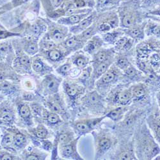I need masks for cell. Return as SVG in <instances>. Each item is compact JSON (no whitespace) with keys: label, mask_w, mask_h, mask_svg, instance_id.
<instances>
[{"label":"cell","mask_w":160,"mask_h":160,"mask_svg":"<svg viewBox=\"0 0 160 160\" xmlns=\"http://www.w3.org/2000/svg\"><path fill=\"white\" fill-rule=\"evenodd\" d=\"M103 40L99 36L94 35L85 42L83 46V51L89 55H94L103 44Z\"/></svg>","instance_id":"cell-16"},{"label":"cell","mask_w":160,"mask_h":160,"mask_svg":"<svg viewBox=\"0 0 160 160\" xmlns=\"http://www.w3.org/2000/svg\"><path fill=\"white\" fill-rule=\"evenodd\" d=\"M32 69L37 74L44 76L49 74L52 70L49 66L47 65L39 57H35L32 60Z\"/></svg>","instance_id":"cell-20"},{"label":"cell","mask_w":160,"mask_h":160,"mask_svg":"<svg viewBox=\"0 0 160 160\" xmlns=\"http://www.w3.org/2000/svg\"><path fill=\"white\" fill-rule=\"evenodd\" d=\"M96 17V13L93 12L92 14L84 18L83 20H82L77 24L71 26L70 27L71 32L74 34H79L80 33H82L83 31L85 30L87 28L89 27L90 26L92 25Z\"/></svg>","instance_id":"cell-17"},{"label":"cell","mask_w":160,"mask_h":160,"mask_svg":"<svg viewBox=\"0 0 160 160\" xmlns=\"http://www.w3.org/2000/svg\"><path fill=\"white\" fill-rule=\"evenodd\" d=\"M94 138L96 145L95 159H100L112 148L113 139L109 133L102 132L96 133Z\"/></svg>","instance_id":"cell-3"},{"label":"cell","mask_w":160,"mask_h":160,"mask_svg":"<svg viewBox=\"0 0 160 160\" xmlns=\"http://www.w3.org/2000/svg\"><path fill=\"white\" fill-rule=\"evenodd\" d=\"M132 96V101H140L145 98L148 93L147 87L142 83H138L131 87Z\"/></svg>","instance_id":"cell-30"},{"label":"cell","mask_w":160,"mask_h":160,"mask_svg":"<svg viewBox=\"0 0 160 160\" xmlns=\"http://www.w3.org/2000/svg\"><path fill=\"white\" fill-rule=\"evenodd\" d=\"M90 12L84 13V14H74L65 18H61L58 19V23L63 26H74L79 23L84 18H87Z\"/></svg>","instance_id":"cell-26"},{"label":"cell","mask_w":160,"mask_h":160,"mask_svg":"<svg viewBox=\"0 0 160 160\" xmlns=\"http://www.w3.org/2000/svg\"><path fill=\"white\" fill-rule=\"evenodd\" d=\"M7 129L12 132L14 136V147L15 149L17 151H22L28 143V137L16 128L12 126Z\"/></svg>","instance_id":"cell-12"},{"label":"cell","mask_w":160,"mask_h":160,"mask_svg":"<svg viewBox=\"0 0 160 160\" xmlns=\"http://www.w3.org/2000/svg\"><path fill=\"white\" fill-rule=\"evenodd\" d=\"M17 110L22 121L28 127H33L34 125L33 116L29 103L23 101H19L16 104Z\"/></svg>","instance_id":"cell-11"},{"label":"cell","mask_w":160,"mask_h":160,"mask_svg":"<svg viewBox=\"0 0 160 160\" xmlns=\"http://www.w3.org/2000/svg\"><path fill=\"white\" fill-rule=\"evenodd\" d=\"M48 156V154L45 152H43L38 150V149L33 148L32 147H29L28 148H25L22 152L21 158V159H46Z\"/></svg>","instance_id":"cell-19"},{"label":"cell","mask_w":160,"mask_h":160,"mask_svg":"<svg viewBox=\"0 0 160 160\" xmlns=\"http://www.w3.org/2000/svg\"><path fill=\"white\" fill-rule=\"evenodd\" d=\"M82 102L86 107L90 109L104 108L102 96L96 90L89 92L82 97Z\"/></svg>","instance_id":"cell-9"},{"label":"cell","mask_w":160,"mask_h":160,"mask_svg":"<svg viewBox=\"0 0 160 160\" xmlns=\"http://www.w3.org/2000/svg\"><path fill=\"white\" fill-rule=\"evenodd\" d=\"M29 105L30 106L33 117H35L37 119H42L43 111L44 109V106L41 104L35 101L30 102Z\"/></svg>","instance_id":"cell-39"},{"label":"cell","mask_w":160,"mask_h":160,"mask_svg":"<svg viewBox=\"0 0 160 160\" xmlns=\"http://www.w3.org/2000/svg\"><path fill=\"white\" fill-rule=\"evenodd\" d=\"M146 33L148 35H155L159 37V25L155 23H150L146 26Z\"/></svg>","instance_id":"cell-45"},{"label":"cell","mask_w":160,"mask_h":160,"mask_svg":"<svg viewBox=\"0 0 160 160\" xmlns=\"http://www.w3.org/2000/svg\"><path fill=\"white\" fill-rule=\"evenodd\" d=\"M112 27L110 25V24L108 22H103L102 23H101V24H99L98 26V31L102 32V33H106L112 30Z\"/></svg>","instance_id":"cell-50"},{"label":"cell","mask_w":160,"mask_h":160,"mask_svg":"<svg viewBox=\"0 0 160 160\" xmlns=\"http://www.w3.org/2000/svg\"><path fill=\"white\" fill-rule=\"evenodd\" d=\"M48 59L52 62H59L63 60L65 57L63 52L56 48L46 51Z\"/></svg>","instance_id":"cell-35"},{"label":"cell","mask_w":160,"mask_h":160,"mask_svg":"<svg viewBox=\"0 0 160 160\" xmlns=\"http://www.w3.org/2000/svg\"><path fill=\"white\" fill-rule=\"evenodd\" d=\"M5 80L16 82L18 80V77H16L10 71L5 69V68L0 67V82H4Z\"/></svg>","instance_id":"cell-43"},{"label":"cell","mask_w":160,"mask_h":160,"mask_svg":"<svg viewBox=\"0 0 160 160\" xmlns=\"http://www.w3.org/2000/svg\"><path fill=\"white\" fill-rule=\"evenodd\" d=\"M112 65V61L111 60H108L106 62H102L97 65L93 66L92 70V80L93 81H95L96 79H98L106 71H107L109 68L110 66Z\"/></svg>","instance_id":"cell-29"},{"label":"cell","mask_w":160,"mask_h":160,"mask_svg":"<svg viewBox=\"0 0 160 160\" xmlns=\"http://www.w3.org/2000/svg\"><path fill=\"white\" fill-rule=\"evenodd\" d=\"M144 25L132 26L125 30V33L132 39H142L144 38Z\"/></svg>","instance_id":"cell-32"},{"label":"cell","mask_w":160,"mask_h":160,"mask_svg":"<svg viewBox=\"0 0 160 160\" xmlns=\"http://www.w3.org/2000/svg\"><path fill=\"white\" fill-rule=\"evenodd\" d=\"M32 60L27 54L18 55L14 61V67L18 69H23L27 72L32 71Z\"/></svg>","instance_id":"cell-22"},{"label":"cell","mask_w":160,"mask_h":160,"mask_svg":"<svg viewBox=\"0 0 160 160\" xmlns=\"http://www.w3.org/2000/svg\"><path fill=\"white\" fill-rule=\"evenodd\" d=\"M43 122L50 127H56L63 124L62 117L57 113L52 112L44 108L42 117Z\"/></svg>","instance_id":"cell-15"},{"label":"cell","mask_w":160,"mask_h":160,"mask_svg":"<svg viewBox=\"0 0 160 160\" xmlns=\"http://www.w3.org/2000/svg\"><path fill=\"white\" fill-rule=\"evenodd\" d=\"M118 71L115 68H110L98 79L96 82V87L99 90L105 88L115 83L118 79Z\"/></svg>","instance_id":"cell-10"},{"label":"cell","mask_w":160,"mask_h":160,"mask_svg":"<svg viewBox=\"0 0 160 160\" xmlns=\"http://www.w3.org/2000/svg\"><path fill=\"white\" fill-rule=\"evenodd\" d=\"M111 51L109 49H99L93 55L92 63L93 66L97 65L102 62H106L110 59Z\"/></svg>","instance_id":"cell-31"},{"label":"cell","mask_w":160,"mask_h":160,"mask_svg":"<svg viewBox=\"0 0 160 160\" xmlns=\"http://www.w3.org/2000/svg\"><path fill=\"white\" fill-rule=\"evenodd\" d=\"M115 48L118 51H128L133 45L132 38L126 36L121 37L117 39V41L115 42Z\"/></svg>","instance_id":"cell-34"},{"label":"cell","mask_w":160,"mask_h":160,"mask_svg":"<svg viewBox=\"0 0 160 160\" xmlns=\"http://www.w3.org/2000/svg\"><path fill=\"white\" fill-rule=\"evenodd\" d=\"M79 137L76 138L70 143L58 147V152L62 158L68 159L82 160L83 158L80 156L77 150V144Z\"/></svg>","instance_id":"cell-8"},{"label":"cell","mask_w":160,"mask_h":160,"mask_svg":"<svg viewBox=\"0 0 160 160\" xmlns=\"http://www.w3.org/2000/svg\"><path fill=\"white\" fill-rule=\"evenodd\" d=\"M97 31H98V26L96 27V25L93 24L90 26L88 28L83 31L82 33L77 34V36L82 41H83L85 44V42L88 41V40H89L93 36L95 35Z\"/></svg>","instance_id":"cell-36"},{"label":"cell","mask_w":160,"mask_h":160,"mask_svg":"<svg viewBox=\"0 0 160 160\" xmlns=\"http://www.w3.org/2000/svg\"><path fill=\"white\" fill-rule=\"evenodd\" d=\"M123 71L124 72V75L130 79L137 78L139 75L138 71L131 65H130L127 69H126Z\"/></svg>","instance_id":"cell-47"},{"label":"cell","mask_w":160,"mask_h":160,"mask_svg":"<svg viewBox=\"0 0 160 160\" xmlns=\"http://www.w3.org/2000/svg\"><path fill=\"white\" fill-rule=\"evenodd\" d=\"M148 122L154 133L155 138L159 142V113L152 115L148 117Z\"/></svg>","instance_id":"cell-33"},{"label":"cell","mask_w":160,"mask_h":160,"mask_svg":"<svg viewBox=\"0 0 160 160\" xmlns=\"http://www.w3.org/2000/svg\"><path fill=\"white\" fill-rule=\"evenodd\" d=\"M71 69H72V63L68 62L63 63V65H60V67H58V68H57L56 71L60 76L63 77H66L68 76L69 72Z\"/></svg>","instance_id":"cell-44"},{"label":"cell","mask_w":160,"mask_h":160,"mask_svg":"<svg viewBox=\"0 0 160 160\" xmlns=\"http://www.w3.org/2000/svg\"><path fill=\"white\" fill-rule=\"evenodd\" d=\"M112 159H137L136 155L135 154L133 147L131 143L128 145H125L123 148L112 158Z\"/></svg>","instance_id":"cell-25"},{"label":"cell","mask_w":160,"mask_h":160,"mask_svg":"<svg viewBox=\"0 0 160 160\" xmlns=\"http://www.w3.org/2000/svg\"><path fill=\"white\" fill-rule=\"evenodd\" d=\"M117 67L121 69L122 71H124L126 69H127L128 67L131 65L129 60L125 58V57H120L116 62Z\"/></svg>","instance_id":"cell-48"},{"label":"cell","mask_w":160,"mask_h":160,"mask_svg":"<svg viewBox=\"0 0 160 160\" xmlns=\"http://www.w3.org/2000/svg\"><path fill=\"white\" fill-rule=\"evenodd\" d=\"M53 2H54L55 6L57 7L61 5V3L63 2V0H53Z\"/></svg>","instance_id":"cell-54"},{"label":"cell","mask_w":160,"mask_h":160,"mask_svg":"<svg viewBox=\"0 0 160 160\" xmlns=\"http://www.w3.org/2000/svg\"><path fill=\"white\" fill-rule=\"evenodd\" d=\"M81 72H82V69L76 67V68H72V69L69 72L68 76H70V78H76L79 77Z\"/></svg>","instance_id":"cell-51"},{"label":"cell","mask_w":160,"mask_h":160,"mask_svg":"<svg viewBox=\"0 0 160 160\" xmlns=\"http://www.w3.org/2000/svg\"><path fill=\"white\" fill-rule=\"evenodd\" d=\"M74 3H75L76 7L78 8H83L86 5L85 2L84 1V0H74Z\"/></svg>","instance_id":"cell-52"},{"label":"cell","mask_w":160,"mask_h":160,"mask_svg":"<svg viewBox=\"0 0 160 160\" xmlns=\"http://www.w3.org/2000/svg\"><path fill=\"white\" fill-rule=\"evenodd\" d=\"M62 87L66 97L71 102L82 98L85 92V88L82 85L69 81L63 82Z\"/></svg>","instance_id":"cell-7"},{"label":"cell","mask_w":160,"mask_h":160,"mask_svg":"<svg viewBox=\"0 0 160 160\" xmlns=\"http://www.w3.org/2000/svg\"><path fill=\"white\" fill-rule=\"evenodd\" d=\"M88 63V58L83 54H78L72 59V63L77 68L81 69L86 68Z\"/></svg>","instance_id":"cell-41"},{"label":"cell","mask_w":160,"mask_h":160,"mask_svg":"<svg viewBox=\"0 0 160 160\" xmlns=\"http://www.w3.org/2000/svg\"><path fill=\"white\" fill-rule=\"evenodd\" d=\"M23 49L26 54H27L30 57H33L38 53L39 47L37 42L33 41H28L25 42Z\"/></svg>","instance_id":"cell-37"},{"label":"cell","mask_w":160,"mask_h":160,"mask_svg":"<svg viewBox=\"0 0 160 160\" xmlns=\"http://www.w3.org/2000/svg\"><path fill=\"white\" fill-rule=\"evenodd\" d=\"M0 126H3V127H7V124L6 123L3 121V120H2L1 118H0Z\"/></svg>","instance_id":"cell-55"},{"label":"cell","mask_w":160,"mask_h":160,"mask_svg":"<svg viewBox=\"0 0 160 160\" xmlns=\"http://www.w3.org/2000/svg\"><path fill=\"white\" fill-rule=\"evenodd\" d=\"M92 70H93L92 67L87 66L86 68L83 69L81 74H80V75L79 76L78 81L83 86L86 87L88 85L89 80L91 79Z\"/></svg>","instance_id":"cell-38"},{"label":"cell","mask_w":160,"mask_h":160,"mask_svg":"<svg viewBox=\"0 0 160 160\" xmlns=\"http://www.w3.org/2000/svg\"><path fill=\"white\" fill-rule=\"evenodd\" d=\"M132 101L131 87L117 92L113 98V103L118 106H128Z\"/></svg>","instance_id":"cell-14"},{"label":"cell","mask_w":160,"mask_h":160,"mask_svg":"<svg viewBox=\"0 0 160 160\" xmlns=\"http://www.w3.org/2000/svg\"><path fill=\"white\" fill-rule=\"evenodd\" d=\"M4 99H5V96L2 94H0V102H1Z\"/></svg>","instance_id":"cell-56"},{"label":"cell","mask_w":160,"mask_h":160,"mask_svg":"<svg viewBox=\"0 0 160 160\" xmlns=\"http://www.w3.org/2000/svg\"><path fill=\"white\" fill-rule=\"evenodd\" d=\"M44 104L48 110L58 114L61 117L68 116L65 103L59 93L46 96Z\"/></svg>","instance_id":"cell-5"},{"label":"cell","mask_w":160,"mask_h":160,"mask_svg":"<svg viewBox=\"0 0 160 160\" xmlns=\"http://www.w3.org/2000/svg\"><path fill=\"white\" fill-rule=\"evenodd\" d=\"M2 149V146H1V145H0V150H1Z\"/></svg>","instance_id":"cell-57"},{"label":"cell","mask_w":160,"mask_h":160,"mask_svg":"<svg viewBox=\"0 0 160 160\" xmlns=\"http://www.w3.org/2000/svg\"><path fill=\"white\" fill-rule=\"evenodd\" d=\"M106 118L105 115L101 117L79 120L71 124V127L79 137L90 133L94 131L96 128Z\"/></svg>","instance_id":"cell-4"},{"label":"cell","mask_w":160,"mask_h":160,"mask_svg":"<svg viewBox=\"0 0 160 160\" xmlns=\"http://www.w3.org/2000/svg\"><path fill=\"white\" fill-rule=\"evenodd\" d=\"M62 83V79L52 74H48L42 80L39 87L38 92L41 94L48 96L59 92V89Z\"/></svg>","instance_id":"cell-2"},{"label":"cell","mask_w":160,"mask_h":160,"mask_svg":"<svg viewBox=\"0 0 160 160\" xmlns=\"http://www.w3.org/2000/svg\"><path fill=\"white\" fill-rule=\"evenodd\" d=\"M68 31V28L63 25L60 24L59 26H52L48 35L55 43L60 44L66 38Z\"/></svg>","instance_id":"cell-13"},{"label":"cell","mask_w":160,"mask_h":160,"mask_svg":"<svg viewBox=\"0 0 160 160\" xmlns=\"http://www.w3.org/2000/svg\"><path fill=\"white\" fill-rule=\"evenodd\" d=\"M135 152L139 159H152L159 153V148L154 137L145 126L137 134L135 141Z\"/></svg>","instance_id":"cell-1"},{"label":"cell","mask_w":160,"mask_h":160,"mask_svg":"<svg viewBox=\"0 0 160 160\" xmlns=\"http://www.w3.org/2000/svg\"><path fill=\"white\" fill-rule=\"evenodd\" d=\"M19 35H21V34L18 33H14L12 32H8L7 30L0 29V39H6L8 37Z\"/></svg>","instance_id":"cell-49"},{"label":"cell","mask_w":160,"mask_h":160,"mask_svg":"<svg viewBox=\"0 0 160 160\" xmlns=\"http://www.w3.org/2000/svg\"><path fill=\"white\" fill-rule=\"evenodd\" d=\"M108 1V0H96V2H97V5L101 7L106 4Z\"/></svg>","instance_id":"cell-53"},{"label":"cell","mask_w":160,"mask_h":160,"mask_svg":"<svg viewBox=\"0 0 160 160\" xmlns=\"http://www.w3.org/2000/svg\"><path fill=\"white\" fill-rule=\"evenodd\" d=\"M0 118L6 123L7 127H12L16 122V111L8 99H4L0 102Z\"/></svg>","instance_id":"cell-6"},{"label":"cell","mask_w":160,"mask_h":160,"mask_svg":"<svg viewBox=\"0 0 160 160\" xmlns=\"http://www.w3.org/2000/svg\"><path fill=\"white\" fill-rule=\"evenodd\" d=\"M123 33L121 31H113L112 32H106L102 36V40L104 42L108 44H115L117 39L121 37Z\"/></svg>","instance_id":"cell-40"},{"label":"cell","mask_w":160,"mask_h":160,"mask_svg":"<svg viewBox=\"0 0 160 160\" xmlns=\"http://www.w3.org/2000/svg\"><path fill=\"white\" fill-rule=\"evenodd\" d=\"M66 51L72 52L77 51L84 46L85 43L80 40L77 35H74L65 38L62 42Z\"/></svg>","instance_id":"cell-21"},{"label":"cell","mask_w":160,"mask_h":160,"mask_svg":"<svg viewBox=\"0 0 160 160\" xmlns=\"http://www.w3.org/2000/svg\"><path fill=\"white\" fill-rule=\"evenodd\" d=\"M74 132L70 130H63L58 132L55 140V146H62L68 144L74 140Z\"/></svg>","instance_id":"cell-24"},{"label":"cell","mask_w":160,"mask_h":160,"mask_svg":"<svg viewBox=\"0 0 160 160\" xmlns=\"http://www.w3.org/2000/svg\"><path fill=\"white\" fill-rule=\"evenodd\" d=\"M21 159V157H19L14 154V153L9 152L7 150H0V160H15Z\"/></svg>","instance_id":"cell-46"},{"label":"cell","mask_w":160,"mask_h":160,"mask_svg":"<svg viewBox=\"0 0 160 160\" xmlns=\"http://www.w3.org/2000/svg\"><path fill=\"white\" fill-rule=\"evenodd\" d=\"M30 132L33 136V137L40 139V140H44L48 139L50 137V132L49 129L46 128V126L40 123L35 128H31L29 129Z\"/></svg>","instance_id":"cell-27"},{"label":"cell","mask_w":160,"mask_h":160,"mask_svg":"<svg viewBox=\"0 0 160 160\" xmlns=\"http://www.w3.org/2000/svg\"><path fill=\"white\" fill-rule=\"evenodd\" d=\"M20 91L19 87L11 80H5L0 82V94L5 96H12Z\"/></svg>","instance_id":"cell-18"},{"label":"cell","mask_w":160,"mask_h":160,"mask_svg":"<svg viewBox=\"0 0 160 160\" xmlns=\"http://www.w3.org/2000/svg\"><path fill=\"white\" fill-rule=\"evenodd\" d=\"M4 129V134L1 142H0V145H1L2 149L13 153H16L17 151L14 147V136H13L12 132L5 128V127Z\"/></svg>","instance_id":"cell-23"},{"label":"cell","mask_w":160,"mask_h":160,"mask_svg":"<svg viewBox=\"0 0 160 160\" xmlns=\"http://www.w3.org/2000/svg\"><path fill=\"white\" fill-rule=\"evenodd\" d=\"M136 18L135 16L132 14H128L124 15L121 21V26L122 27L129 28L135 26L136 23Z\"/></svg>","instance_id":"cell-42"},{"label":"cell","mask_w":160,"mask_h":160,"mask_svg":"<svg viewBox=\"0 0 160 160\" xmlns=\"http://www.w3.org/2000/svg\"><path fill=\"white\" fill-rule=\"evenodd\" d=\"M128 111V108L126 106H119L105 115L106 117L111 119L114 122H118L123 118L124 115Z\"/></svg>","instance_id":"cell-28"}]
</instances>
